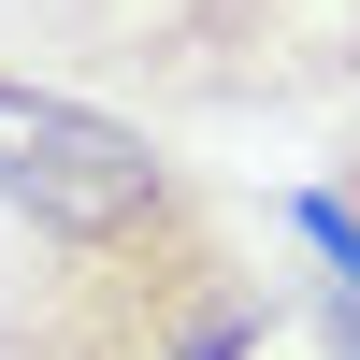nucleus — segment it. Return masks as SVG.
I'll return each instance as SVG.
<instances>
[{
  "instance_id": "1",
  "label": "nucleus",
  "mask_w": 360,
  "mask_h": 360,
  "mask_svg": "<svg viewBox=\"0 0 360 360\" xmlns=\"http://www.w3.org/2000/svg\"><path fill=\"white\" fill-rule=\"evenodd\" d=\"M288 303L217 188L144 231H15L0 245V360H274Z\"/></svg>"
},
{
  "instance_id": "2",
  "label": "nucleus",
  "mask_w": 360,
  "mask_h": 360,
  "mask_svg": "<svg viewBox=\"0 0 360 360\" xmlns=\"http://www.w3.org/2000/svg\"><path fill=\"white\" fill-rule=\"evenodd\" d=\"M115 115H303L360 101V0H44Z\"/></svg>"
},
{
  "instance_id": "3",
  "label": "nucleus",
  "mask_w": 360,
  "mask_h": 360,
  "mask_svg": "<svg viewBox=\"0 0 360 360\" xmlns=\"http://www.w3.org/2000/svg\"><path fill=\"white\" fill-rule=\"evenodd\" d=\"M202 173L159 159V130L86 86H44V72H0V217L15 231H144L159 202H188Z\"/></svg>"
},
{
  "instance_id": "4",
  "label": "nucleus",
  "mask_w": 360,
  "mask_h": 360,
  "mask_svg": "<svg viewBox=\"0 0 360 360\" xmlns=\"http://www.w3.org/2000/svg\"><path fill=\"white\" fill-rule=\"evenodd\" d=\"M332 188H346V202H360V144H346V173H332Z\"/></svg>"
}]
</instances>
